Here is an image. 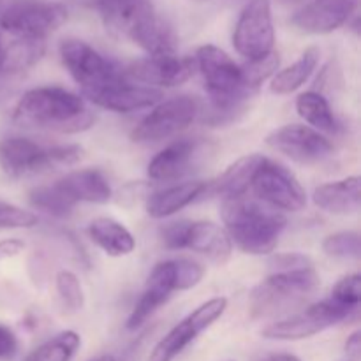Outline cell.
<instances>
[{
  "label": "cell",
  "mask_w": 361,
  "mask_h": 361,
  "mask_svg": "<svg viewBox=\"0 0 361 361\" xmlns=\"http://www.w3.org/2000/svg\"><path fill=\"white\" fill-rule=\"evenodd\" d=\"M201 148L203 143L200 140L182 137L173 141L152 159L147 168L148 176L155 182H171L180 178L192 169L194 162L200 157Z\"/></svg>",
  "instance_id": "d6986e66"
},
{
  "label": "cell",
  "mask_w": 361,
  "mask_h": 361,
  "mask_svg": "<svg viewBox=\"0 0 361 361\" xmlns=\"http://www.w3.org/2000/svg\"><path fill=\"white\" fill-rule=\"evenodd\" d=\"M81 345V337L73 330H66L48 338L44 344L30 353L23 361H73Z\"/></svg>",
  "instance_id": "83f0119b"
},
{
  "label": "cell",
  "mask_w": 361,
  "mask_h": 361,
  "mask_svg": "<svg viewBox=\"0 0 361 361\" xmlns=\"http://www.w3.org/2000/svg\"><path fill=\"white\" fill-rule=\"evenodd\" d=\"M55 185L73 204H104L113 196L108 178L102 175V171L94 168L76 169V171L67 173L66 176L56 180Z\"/></svg>",
  "instance_id": "ffe728a7"
},
{
  "label": "cell",
  "mask_w": 361,
  "mask_h": 361,
  "mask_svg": "<svg viewBox=\"0 0 361 361\" xmlns=\"http://www.w3.org/2000/svg\"><path fill=\"white\" fill-rule=\"evenodd\" d=\"M208 190V183L203 180H190V182L176 183V185L166 187V189L157 190L150 194L147 200V214L152 219H166L178 214L190 203L200 200Z\"/></svg>",
  "instance_id": "7402d4cb"
},
{
  "label": "cell",
  "mask_w": 361,
  "mask_h": 361,
  "mask_svg": "<svg viewBox=\"0 0 361 361\" xmlns=\"http://www.w3.org/2000/svg\"><path fill=\"white\" fill-rule=\"evenodd\" d=\"M358 7V0H310L291 16L293 27L305 34H331L344 27Z\"/></svg>",
  "instance_id": "e0dca14e"
},
{
  "label": "cell",
  "mask_w": 361,
  "mask_h": 361,
  "mask_svg": "<svg viewBox=\"0 0 361 361\" xmlns=\"http://www.w3.org/2000/svg\"><path fill=\"white\" fill-rule=\"evenodd\" d=\"M175 291H178L175 259L161 261V263L155 264L152 274L148 275L143 293H141L140 300L134 305L130 316L127 317V330L134 331L143 326L162 305L169 302Z\"/></svg>",
  "instance_id": "2e32d148"
},
{
  "label": "cell",
  "mask_w": 361,
  "mask_h": 361,
  "mask_svg": "<svg viewBox=\"0 0 361 361\" xmlns=\"http://www.w3.org/2000/svg\"><path fill=\"white\" fill-rule=\"evenodd\" d=\"M259 361H302V360L295 355H289V353H275V355L263 356Z\"/></svg>",
  "instance_id": "60d3db41"
},
{
  "label": "cell",
  "mask_w": 361,
  "mask_h": 361,
  "mask_svg": "<svg viewBox=\"0 0 361 361\" xmlns=\"http://www.w3.org/2000/svg\"><path fill=\"white\" fill-rule=\"evenodd\" d=\"M60 59L67 73L80 85L85 97H90L104 88L127 80L122 67L106 59L81 39H66L60 42Z\"/></svg>",
  "instance_id": "52a82bcc"
},
{
  "label": "cell",
  "mask_w": 361,
  "mask_h": 361,
  "mask_svg": "<svg viewBox=\"0 0 361 361\" xmlns=\"http://www.w3.org/2000/svg\"><path fill=\"white\" fill-rule=\"evenodd\" d=\"M226 310H228V298H224V296H217V298L201 303L189 316L183 317L176 326H173L166 334V337H162L157 342L147 361H173L203 331H207L212 324L217 323L224 316Z\"/></svg>",
  "instance_id": "4fadbf2b"
},
{
  "label": "cell",
  "mask_w": 361,
  "mask_h": 361,
  "mask_svg": "<svg viewBox=\"0 0 361 361\" xmlns=\"http://www.w3.org/2000/svg\"><path fill=\"white\" fill-rule=\"evenodd\" d=\"M323 252L335 259H358L361 254V238L356 231H338L326 236Z\"/></svg>",
  "instance_id": "4dcf8cb0"
},
{
  "label": "cell",
  "mask_w": 361,
  "mask_h": 361,
  "mask_svg": "<svg viewBox=\"0 0 361 361\" xmlns=\"http://www.w3.org/2000/svg\"><path fill=\"white\" fill-rule=\"evenodd\" d=\"M37 224V215L16 204L0 201V229H30Z\"/></svg>",
  "instance_id": "836d02e7"
},
{
  "label": "cell",
  "mask_w": 361,
  "mask_h": 361,
  "mask_svg": "<svg viewBox=\"0 0 361 361\" xmlns=\"http://www.w3.org/2000/svg\"><path fill=\"white\" fill-rule=\"evenodd\" d=\"M6 73V39L0 32V74Z\"/></svg>",
  "instance_id": "b9f144b4"
},
{
  "label": "cell",
  "mask_w": 361,
  "mask_h": 361,
  "mask_svg": "<svg viewBox=\"0 0 361 361\" xmlns=\"http://www.w3.org/2000/svg\"><path fill=\"white\" fill-rule=\"evenodd\" d=\"M296 111L309 123V127L319 130L321 134H337L338 129H341L330 102L317 90H309L300 94L296 97Z\"/></svg>",
  "instance_id": "4316f807"
},
{
  "label": "cell",
  "mask_w": 361,
  "mask_h": 361,
  "mask_svg": "<svg viewBox=\"0 0 361 361\" xmlns=\"http://www.w3.org/2000/svg\"><path fill=\"white\" fill-rule=\"evenodd\" d=\"M345 353H348V356L353 361H356L360 358V355H361V334L360 331H355V334L348 338V342H345Z\"/></svg>",
  "instance_id": "ab89813d"
},
{
  "label": "cell",
  "mask_w": 361,
  "mask_h": 361,
  "mask_svg": "<svg viewBox=\"0 0 361 361\" xmlns=\"http://www.w3.org/2000/svg\"><path fill=\"white\" fill-rule=\"evenodd\" d=\"M92 361H115V358H113V356H109V355H104V356H99V358H95Z\"/></svg>",
  "instance_id": "7bdbcfd3"
},
{
  "label": "cell",
  "mask_w": 361,
  "mask_h": 361,
  "mask_svg": "<svg viewBox=\"0 0 361 361\" xmlns=\"http://www.w3.org/2000/svg\"><path fill=\"white\" fill-rule=\"evenodd\" d=\"M175 271L178 291H187V289L196 288L203 281L204 275L203 267L190 259H175Z\"/></svg>",
  "instance_id": "e575fe53"
},
{
  "label": "cell",
  "mask_w": 361,
  "mask_h": 361,
  "mask_svg": "<svg viewBox=\"0 0 361 361\" xmlns=\"http://www.w3.org/2000/svg\"><path fill=\"white\" fill-rule=\"evenodd\" d=\"M162 97V92L159 88L136 85L129 80H122L113 87L104 88L97 94L87 97L99 108H104L108 111L115 113H133L140 109L154 108Z\"/></svg>",
  "instance_id": "ac0fdd59"
},
{
  "label": "cell",
  "mask_w": 361,
  "mask_h": 361,
  "mask_svg": "<svg viewBox=\"0 0 361 361\" xmlns=\"http://www.w3.org/2000/svg\"><path fill=\"white\" fill-rule=\"evenodd\" d=\"M319 56L321 49L317 46H309L296 62L275 73V76L271 78L270 90L277 95H289L298 90V88H302L316 71L317 63H319Z\"/></svg>",
  "instance_id": "484cf974"
},
{
  "label": "cell",
  "mask_w": 361,
  "mask_h": 361,
  "mask_svg": "<svg viewBox=\"0 0 361 361\" xmlns=\"http://www.w3.org/2000/svg\"><path fill=\"white\" fill-rule=\"evenodd\" d=\"M95 6L106 30L116 37L134 42L148 55L175 53V34L152 0H95Z\"/></svg>",
  "instance_id": "7a4b0ae2"
},
{
  "label": "cell",
  "mask_w": 361,
  "mask_h": 361,
  "mask_svg": "<svg viewBox=\"0 0 361 361\" xmlns=\"http://www.w3.org/2000/svg\"><path fill=\"white\" fill-rule=\"evenodd\" d=\"M221 215L233 245L250 256L274 252L288 226L281 212L247 196L222 201Z\"/></svg>",
  "instance_id": "3957f363"
},
{
  "label": "cell",
  "mask_w": 361,
  "mask_h": 361,
  "mask_svg": "<svg viewBox=\"0 0 361 361\" xmlns=\"http://www.w3.org/2000/svg\"><path fill=\"white\" fill-rule=\"evenodd\" d=\"M233 46L247 60H261L275 51V28L270 0H250L240 13Z\"/></svg>",
  "instance_id": "8fae6325"
},
{
  "label": "cell",
  "mask_w": 361,
  "mask_h": 361,
  "mask_svg": "<svg viewBox=\"0 0 361 361\" xmlns=\"http://www.w3.org/2000/svg\"><path fill=\"white\" fill-rule=\"evenodd\" d=\"M316 207L334 215L356 214L361 204V178L358 175L323 183L314 190Z\"/></svg>",
  "instance_id": "603a6c76"
},
{
  "label": "cell",
  "mask_w": 361,
  "mask_h": 361,
  "mask_svg": "<svg viewBox=\"0 0 361 361\" xmlns=\"http://www.w3.org/2000/svg\"><path fill=\"white\" fill-rule=\"evenodd\" d=\"M288 2H296V0H288Z\"/></svg>",
  "instance_id": "ee69618b"
},
{
  "label": "cell",
  "mask_w": 361,
  "mask_h": 361,
  "mask_svg": "<svg viewBox=\"0 0 361 361\" xmlns=\"http://www.w3.org/2000/svg\"><path fill=\"white\" fill-rule=\"evenodd\" d=\"M67 7L59 2L23 0L0 14V32L11 37L44 41L67 21Z\"/></svg>",
  "instance_id": "ba28073f"
},
{
  "label": "cell",
  "mask_w": 361,
  "mask_h": 361,
  "mask_svg": "<svg viewBox=\"0 0 361 361\" xmlns=\"http://www.w3.org/2000/svg\"><path fill=\"white\" fill-rule=\"evenodd\" d=\"M83 155L80 145L42 147L28 137L0 140V169L11 178H21L35 173L73 166Z\"/></svg>",
  "instance_id": "8992f818"
},
{
  "label": "cell",
  "mask_w": 361,
  "mask_h": 361,
  "mask_svg": "<svg viewBox=\"0 0 361 361\" xmlns=\"http://www.w3.org/2000/svg\"><path fill=\"white\" fill-rule=\"evenodd\" d=\"M200 113V101L192 95L168 99L152 108V111L134 127L130 137L136 143H157L168 140L192 126Z\"/></svg>",
  "instance_id": "9c48e42d"
},
{
  "label": "cell",
  "mask_w": 361,
  "mask_h": 361,
  "mask_svg": "<svg viewBox=\"0 0 361 361\" xmlns=\"http://www.w3.org/2000/svg\"><path fill=\"white\" fill-rule=\"evenodd\" d=\"M28 201L34 208L44 212V214L51 215V217L63 219L69 217L73 214L74 207L76 204L71 203L59 189H56L55 183L51 185H39L34 187L28 194Z\"/></svg>",
  "instance_id": "f1b7e54d"
},
{
  "label": "cell",
  "mask_w": 361,
  "mask_h": 361,
  "mask_svg": "<svg viewBox=\"0 0 361 361\" xmlns=\"http://www.w3.org/2000/svg\"><path fill=\"white\" fill-rule=\"evenodd\" d=\"M13 120L23 127L76 134L90 129L95 116L81 95L62 87H37L21 95L13 109Z\"/></svg>",
  "instance_id": "6da1fadb"
},
{
  "label": "cell",
  "mask_w": 361,
  "mask_h": 361,
  "mask_svg": "<svg viewBox=\"0 0 361 361\" xmlns=\"http://www.w3.org/2000/svg\"><path fill=\"white\" fill-rule=\"evenodd\" d=\"M279 63H281V59H279L277 53L274 51L268 56H264V59L247 62L245 66H242L243 80H245L249 90L256 94V92L259 90L261 85H263V81H267L268 78H271L277 73Z\"/></svg>",
  "instance_id": "d6a6232c"
},
{
  "label": "cell",
  "mask_w": 361,
  "mask_h": 361,
  "mask_svg": "<svg viewBox=\"0 0 361 361\" xmlns=\"http://www.w3.org/2000/svg\"><path fill=\"white\" fill-rule=\"evenodd\" d=\"M192 59L178 56L175 53L169 55H148L145 59L130 62L129 66L122 67L123 76L129 81L145 83V87H164L173 88L185 83L194 73Z\"/></svg>",
  "instance_id": "9a60e30c"
},
{
  "label": "cell",
  "mask_w": 361,
  "mask_h": 361,
  "mask_svg": "<svg viewBox=\"0 0 361 361\" xmlns=\"http://www.w3.org/2000/svg\"><path fill=\"white\" fill-rule=\"evenodd\" d=\"M25 250V242L20 238L0 240V261L13 259Z\"/></svg>",
  "instance_id": "f35d334b"
},
{
  "label": "cell",
  "mask_w": 361,
  "mask_h": 361,
  "mask_svg": "<svg viewBox=\"0 0 361 361\" xmlns=\"http://www.w3.org/2000/svg\"><path fill=\"white\" fill-rule=\"evenodd\" d=\"M190 221H176L169 222L164 228H161L162 245L168 250H183L185 249L187 231H189Z\"/></svg>",
  "instance_id": "d590c367"
},
{
  "label": "cell",
  "mask_w": 361,
  "mask_h": 361,
  "mask_svg": "<svg viewBox=\"0 0 361 361\" xmlns=\"http://www.w3.org/2000/svg\"><path fill=\"white\" fill-rule=\"evenodd\" d=\"M321 284L314 268L295 271H275L250 291L249 309L252 317H270L288 312L312 296Z\"/></svg>",
  "instance_id": "5b68a950"
},
{
  "label": "cell",
  "mask_w": 361,
  "mask_h": 361,
  "mask_svg": "<svg viewBox=\"0 0 361 361\" xmlns=\"http://www.w3.org/2000/svg\"><path fill=\"white\" fill-rule=\"evenodd\" d=\"M194 63L203 76L215 122H222V116L235 115L243 102L254 95L243 80L242 66H238L224 49L214 44L201 46L194 56Z\"/></svg>",
  "instance_id": "277c9868"
},
{
  "label": "cell",
  "mask_w": 361,
  "mask_h": 361,
  "mask_svg": "<svg viewBox=\"0 0 361 361\" xmlns=\"http://www.w3.org/2000/svg\"><path fill=\"white\" fill-rule=\"evenodd\" d=\"M0 6H2V0H0Z\"/></svg>",
  "instance_id": "f6af8a7d"
},
{
  "label": "cell",
  "mask_w": 361,
  "mask_h": 361,
  "mask_svg": "<svg viewBox=\"0 0 361 361\" xmlns=\"http://www.w3.org/2000/svg\"><path fill=\"white\" fill-rule=\"evenodd\" d=\"M330 300L355 316V314L358 312L360 302H361L360 274H353V275H348V277L341 279V281L335 284V288L331 289Z\"/></svg>",
  "instance_id": "1f68e13d"
},
{
  "label": "cell",
  "mask_w": 361,
  "mask_h": 361,
  "mask_svg": "<svg viewBox=\"0 0 361 361\" xmlns=\"http://www.w3.org/2000/svg\"><path fill=\"white\" fill-rule=\"evenodd\" d=\"M267 145L298 164H317L334 154V145L324 134L302 123H288L268 134Z\"/></svg>",
  "instance_id": "5bb4252c"
},
{
  "label": "cell",
  "mask_w": 361,
  "mask_h": 361,
  "mask_svg": "<svg viewBox=\"0 0 361 361\" xmlns=\"http://www.w3.org/2000/svg\"><path fill=\"white\" fill-rule=\"evenodd\" d=\"M250 189L261 203L275 210L300 212L307 207V192L295 173L271 159H263Z\"/></svg>",
  "instance_id": "7c38bea8"
},
{
  "label": "cell",
  "mask_w": 361,
  "mask_h": 361,
  "mask_svg": "<svg viewBox=\"0 0 361 361\" xmlns=\"http://www.w3.org/2000/svg\"><path fill=\"white\" fill-rule=\"evenodd\" d=\"M18 337L9 326L0 323V361H11L18 355Z\"/></svg>",
  "instance_id": "74e56055"
},
{
  "label": "cell",
  "mask_w": 361,
  "mask_h": 361,
  "mask_svg": "<svg viewBox=\"0 0 361 361\" xmlns=\"http://www.w3.org/2000/svg\"><path fill=\"white\" fill-rule=\"evenodd\" d=\"M353 314L338 307L330 298L312 303L307 309L279 319L263 328L261 335L268 341H303L338 323L351 319Z\"/></svg>",
  "instance_id": "30bf717a"
},
{
  "label": "cell",
  "mask_w": 361,
  "mask_h": 361,
  "mask_svg": "<svg viewBox=\"0 0 361 361\" xmlns=\"http://www.w3.org/2000/svg\"><path fill=\"white\" fill-rule=\"evenodd\" d=\"M263 155L257 154L238 159L217 180L208 183V189L215 196H221L222 201L247 196V190L250 189L254 175H256L257 168L263 162Z\"/></svg>",
  "instance_id": "cb8c5ba5"
},
{
  "label": "cell",
  "mask_w": 361,
  "mask_h": 361,
  "mask_svg": "<svg viewBox=\"0 0 361 361\" xmlns=\"http://www.w3.org/2000/svg\"><path fill=\"white\" fill-rule=\"evenodd\" d=\"M185 249L208 257L214 263H226L231 257L233 243L224 228L210 221H190Z\"/></svg>",
  "instance_id": "44dd1931"
},
{
  "label": "cell",
  "mask_w": 361,
  "mask_h": 361,
  "mask_svg": "<svg viewBox=\"0 0 361 361\" xmlns=\"http://www.w3.org/2000/svg\"><path fill=\"white\" fill-rule=\"evenodd\" d=\"M56 295L69 312H80L85 307V293L80 279L69 270H60L55 277Z\"/></svg>",
  "instance_id": "f546056e"
},
{
  "label": "cell",
  "mask_w": 361,
  "mask_h": 361,
  "mask_svg": "<svg viewBox=\"0 0 361 361\" xmlns=\"http://www.w3.org/2000/svg\"><path fill=\"white\" fill-rule=\"evenodd\" d=\"M270 267L275 271H295V270H303V268H314L312 259L305 254L300 252H286V254H277L270 259Z\"/></svg>",
  "instance_id": "8d00e7d4"
},
{
  "label": "cell",
  "mask_w": 361,
  "mask_h": 361,
  "mask_svg": "<svg viewBox=\"0 0 361 361\" xmlns=\"http://www.w3.org/2000/svg\"><path fill=\"white\" fill-rule=\"evenodd\" d=\"M92 242L111 257L129 256L136 249L133 233L113 217H97L88 224Z\"/></svg>",
  "instance_id": "d4e9b609"
}]
</instances>
